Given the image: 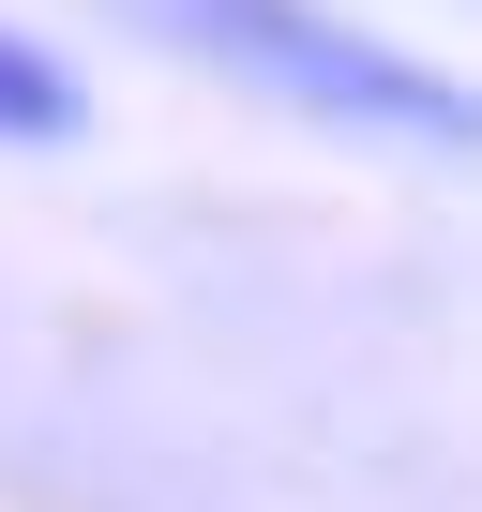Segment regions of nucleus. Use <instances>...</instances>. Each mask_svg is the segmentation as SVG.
<instances>
[{
  "label": "nucleus",
  "mask_w": 482,
  "mask_h": 512,
  "mask_svg": "<svg viewBox=\"0 0 482 512\" xmlns=\"http://www.w3.org/2000/svg\"><path fill=\"white\" fill-rule=\"evenodd\" d=\"M61 121H76V91H61L16 31H0V136H61Z\"/></svg>",
  "instance_id": "f03ea898"
},
{
  "label": "nucleus",
  "mask_w": 482,
  "mask_h": 512,
  "mask_svg": "<svg viewBox=\"0 0 482 512\" xmlns=\"http://www.w3.org/2000/svg\"><path fill=\"white\" fill-rule=\"evenodd\" d=\"M151 16H166L181 46H211L226 76H257V91L317 106V121L422 136V151H482V91H452L437 61H407V46H377V31L317 16V0H151Z\"/></svg>",
  "instance_id": "f257e3e1"
}]
</instances>
